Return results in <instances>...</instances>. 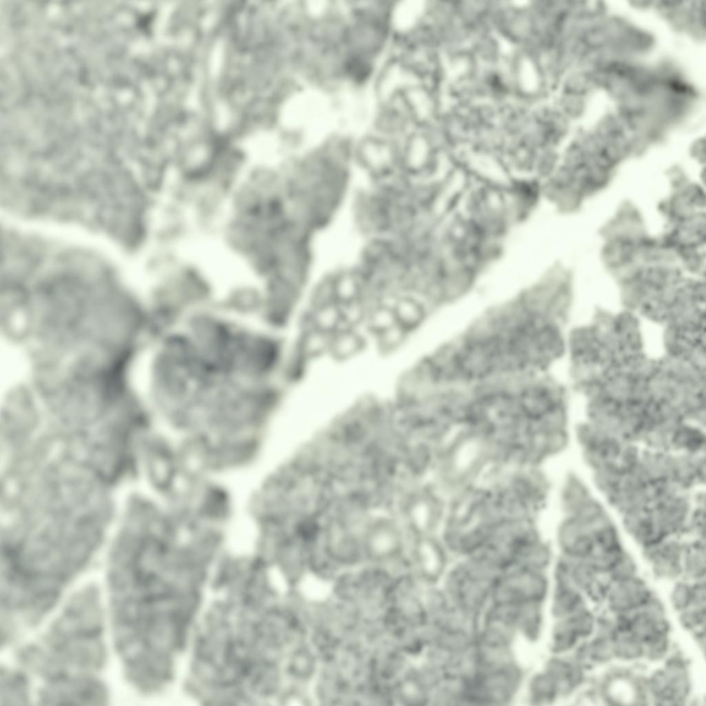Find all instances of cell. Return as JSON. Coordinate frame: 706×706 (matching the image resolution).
<instances>
[{"label":"cell","mask_w":706,"mask_h":706,"mask_svg":"<svg viewBox=\"0 0 706 706\" xmlns=\"http://www.w3.org/2000/svg\"><path fill=\"white\" fill-rule=\"evenodd\" d=\"M655 594L647 581L638 575L625 581L612 583L603 608L612 614L632 613L644 607Z\"/></svg>","instance_id":"1"},{"label":"cell","mask_w":706,"mask_h":706,"mask_svg":"<svg viewBox=\"0 0 706 706\" xmlns=\"http://www.w3.org/2000/svg\"><path fill=\"white\" fill-rule=\"evenodd\" d=\"M614 638L595 633L582 641L571 654L589 672L592 669L608 666L614 662Z\"/></svg>","instance_id":"3"},{"label":"cell","mask_w":706,"mask_h":706,"mask_svg":"<svg viewBox=\"0 0 706 706\" xmlns=\"http://www.w3.org/2000/svg\"><path fill=\"white\" fill-rule=\"evenodd\" d=\"M614 661L634 666L645 660L644 645L630 634L617 636L614 641Z\"/></svg>","instance_id":"6"},{"label":"cell","mask_w":706,"mask_h":706,"mask_svg":"<svg viewBox=\"0 0 706 706\" xmlns=\"http://www.w3.org/2000/svg\"><path fill=\"white\" fill-rule=\"evenodd\" d=\"M645 660L663 663L673 649L671 633L658 634L644 644Z\"/></svg>","instance_id":"9"},{"label":"cell","mask_w":706,"mask_h":706,"mask_svg":"<svg viewBox=\"0 0 706 706\" xmlns=\"http://www.w3.org/2000/svg\"><path fill=\"white\" fill-rule=\"evenodd\" d=\"M589 606L583 593L570 584H555L552 612L556 620L566 619Z\"/></svg>","instance_id":"5"},{"label":"cell","mask_w":706,"mask_h":706,"mask_svg":"<svg viewBox=\"0 0 706 706\" xmlns=\"http://www.w3.org/2000/svg\"><path fill=\"white\" fill-rule=\"evenodd\" d=\"M673 583L669 592V603L672 608L679 613L692 605L691 582L680 578Z\"/></svg>","instance_id":"11"},{"label":"cell","mask_w":706,"mask_h":706,"mask_svg":"<svg viewBox=\"0 0 706 706\" xmlns=\"http://www.w3.org/2000/svg\"><path fill=\"white\" fill-rule=\"evenodd\" d=\"M638 575L639 574L635 563L623 554L607 577L612 583H618L629 580Z\"/></svg>","instance_id":"14"},{"label":"cell","mask_w":706,"mask_h":706,"mask_svg":"<svg viewBox=\"0 0 706 706\" xmlns=\"http://www.w3.org/2000/svg\"><path fill=\"white\" fill-rule=\"evenodd\" d=\"M597 609L587 606L570 617L568 620L575 632L581 641L591 638L596 633L597 626Z\"/></svg>","instance_id":"8"},{"label":"cell","mask_w":706,"mask_h":706,"mask_svg":"<svg viewBox=\"0 0 706 706\" xmlns=\"http://www.w3.org/2000/svg\"><path fill=\"white\" fill-rule=\"evenodd\" d=\"M678 618L681 627L692 635L705 630L706 606H692L678 613Z\"/></svg>","instance_id":"12"},{"label":"cell","mask_w":706,"mask_h":706,"mask_svg":"<svg viewBox=\"0 0 706 706\" xmlns=\"http://www.w3.org/2000/svg\"><path fill=\"white\" fill-rule=\"evenodd\" d=\"M612 582L605 575L598 574L583 592L588 604L596 609L605 606Z\"/></svg>","instance_id":"10"},{"label":"cell","mask_w":706,"mask_h":706,"mask_svg":"<svg viewBox=\"0 0 706 706\" xmlns=\"http://www.w3.org/2000/svg\"><path fill=\"white\" fill-rule=\"evenodd\" d=\"M692 605L695 607L706 606V583L705 580L691 582Z\"/></svg>","instance_id":"15"},{"label":"cell","mask_w":706,"mask_h":706,"mask_svg":"<svg viewBox=\"0 0 706 706\" xmlns=\"http://www.w3.org/2000/svg\"><path fill=\"white\" fill-rule=\"evenodd\" d=\"M403 544L400 528L393 521L380 518L371 523L363 535V548L372 558L384 561L394 557Z\"/></svg>","instance_id":"2"},{"label":"cell","mask_w":706,"mask_h":706,"mask_svg":"<svg viewBox=\"0 0 706 706\" xmlns=\"http://www.w3.org/2000/svg\"><path fill=\"white\" fill-rule=\"evenodd\" d=\"M581 641L567 619L557 621L552 640L555 655H571Z\"/></svg>","instance_id":"7"},{"label":"cell","mask_w":706,"mask_h":706,"mask_svg":"<svg viewBox=\"0 0 706 706\" xmlns=\"http://www.w3.org/2000/svg\"><path fill=\"white\" fill-rule=\"evenodd\" d=\"M662 667L669 678L676 705H686L692 700L694 687L689 660L682 652L673 650Z\"/></svg>","instance_id":"4"},{"label":"cell","mask_w":706,"mask_h":706,"mask_svg":"<svg viewBox=\"0 0 706 706\" xmlns=\"http://www.w3.org/2000/svg\"><path fill=\"white\" fill-rule=\"evenodd\" d=\"M598 575L587 561L574 560L570 582L574 587L583 592Z\"/></svg>","instance_id":"13"}]
</instances>
